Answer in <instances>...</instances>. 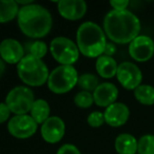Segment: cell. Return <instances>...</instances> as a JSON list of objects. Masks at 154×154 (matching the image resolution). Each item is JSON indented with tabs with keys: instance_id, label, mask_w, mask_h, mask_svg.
Instances as JSON below:
<instances>
[{
	"instance_id": "83f0119b",
	"label": "cell",
	"mask_w": 154,
	"mask_h": 154,
	"mask_svg": "<svg viewBox=\"0 0 154 154\" xmlns=\"http://www.w3.org/2000/svg\"><path fill=\"white\" fill-rule=\"evenodd\" d=\"M109 3L112 6L113 11H126L127 6L129 5L128 0H112Z\"/></svg>"
},
{
	"instance_id": "d6986e66",
	"label": "cell",
	"mask_w": 154,
	"mask_h": 154,
	"mask_svg": "<svg viewBox=\"0 0 154 154\" xmlns=\"http://www.w3.org/2000/svg\"><path fill=\"white\" fill-rule=\"evenodd\" d=\"M20 6L14 0H0V23L14 20L18 16Z\"/></svg>"
},
{
	"instance_id": "6da1fadb",
	"label": "cell",
	"mask_w": 154,
	"mask_h": 154,
	"mask_svg": "<svg viewBox=\"0 0 154 154\" xmlns=\"http://www.w3.org/2000/svg\"><path fill=\"white\" fill-rule=\"evenodd\" d=\"M140 21L132 12L110 11L104 18L103 29L106 36L114 43H130L140 32Z\"/></svg>"
},
{
	"instance_id": "f1b7e54d",
	"label": "cell",
	"mask_w": 154,
	"mask_h": 154,
	"mask_svg": "<svg viewBox=\"0 0 154 154\" xmlns=\"http://www.w3.org/2000/svg\"><path fill=\"white\" fill-rule=\"evenodd\" d=\"M116 45L113 44V43H108L106 44V48H105V51H104V54L103 55H106V56H110V57H112V55H113L114 53H116Z\"/></svg>"
},
{
	"instance_id": "cb8c5ba5",
	"label": "cell",
	"mask_w": 154,
	"mask_h": 154,
	"mask_svg": "<svg viewBox=\"0 0 154 154\" xmlns=\"http://www.w3.org/2000/svg\"><path fill=\"white\" fill-rule=\"evenodd\" d=\"M48 51V47L44 41L36 40L29 45V55H32L38 59H42Z\"/></svg>"
},
{
	"instance_id": "30bf717a",
	"label": "cell",
	"mask_w": 154,
	"mask_h": 154,
	"mask_svg": "<svg viewBox=\"0 0 154 154\" xmlns=\"http://www.w3.org/2000/svg\"><path fill=\"white\" fill-rule=\"evenodd\" d=\"M130 57L137 62H146L154 55V41L146 35H138L129 43Z\"/></svg>"
},
{
	"instance_id": "2e32d148",
	"label": "cell",
	"mask_w": 154,
	"mask_h": 154,
	"mask_svg": "<svg viewBox=\"0 0 154 154\" xmlns=\"http://www.w3.org/2000/svg\"><path fill=\"white\" fill-rule=\"evenodd\" d=\"M119 64H116V59L110 56L102 55L95 61V70L97 74L101 77L110 79V78L116 76Z\"/></svg>"
},
{
	"instance_id": "ac0fdd59",
	"label": "cell",
	"mask_w": 154,
	"mask_h": 154,
	"mask_svg": "<svg viewBox=\"0 0 154 154\" xmlns=\"http://www.w3.org/2000/svg\"><path fill=\"white\" fill-rule=\"evenodd\" d=\"M29 113V115L38 125H42L51 117V107L45 99H36Z\"/></svg>"
},
{
	"instance_id": "ba28073f",
	"label": "cell",
	"mask_w": 154,
	"mask_h": 154,
	"mask_svg": "<svg viewBox=\"0 0 154 154\" xmlns=\"http://www.w3.org/2000/svg\"><path fill=\"white\" fill-rule=\"evenodd\" d=\"M8 130L12 136L19 139H26L38 130V123L29 114L14 115L8 121Z\"/></svg>"
},
{
	"instance_id": "484cf974",
	"label": "cell",
	"mask_w": 154,
	"mask_h": 154,
	"mask_svg": "<svg viewBox=\"0 0 154 154\" xmlns=\"http://www.w3.org/2000/svg\"><path fill=\"white\" fill-rule=\"evenodd\" d=\"M57 154H81L80 150L71 144H65L61 146L58 150Z\"/></svg>"
},
{
	"instance_id": "ffe728a7",
	"label": "cell",
	"mask_w": 154,
	"mask_h": 154,
	"mask_svg": "<svg viewBox=\"0 0 154 154\" xmlns=\"http://www.w3.org/2000/svg\"><path fill=\"white\" fill-rule=\"evenodd\" d=\"M134 97L145 106L154 105V88L150 84H140L134 90Z\"/></svg>"
},
{
	"instance_id": "9a60e30c",
	"label": "cell",
	"mask_w": 154,
	"mask_h": 154,
	"mask_svg": "<svg viewBox=\"0 0 154 154\" xmlns=\"http://www.w3.org/2000/svg\"><path fill=\"white\" fill-rule=\"evenodd\" d=\"M93 100L97 107L108 108L112 103H116L119 97V90L116 84L111 82H103L92 93Z\"/></svg>"
},
{
	"instance_id": "277c9868",
	"label": "cell",
	"mask_w": 154,
	"mask_h": 154,
	"mask_svg": "<svg viewBox=\"0 0 154 154\" xmlns=\"http://www.w3.org/2000/svg\"><path fill=\"white\" fill-rule=\"evenodd\" d=\"M17 73L21 81L29 87L43 86L47 84L49 77L48 68L45 62L29 54L17 64Z\"/></svg>"
},
{
	"instance_id": "7a4b0ae2",
	"label": "cell",
	"mask_w": 154,
	"mask_h": 154,
	"mask_svg": "<svg viewBox=\"0 0 154 154\" xmlns=\"http://www.w3.org/2000/svg\"><path fill=\"white\" fill-rule=\"evenodd\" d=\"M17 23L24 35L29 38L45 37L53 28V17L47 8L40 4L20 6Z\"/></svg>"
},
{
	"instance_id": "4316f807",
	"label": "cell",
	"mask_w": 154,
	"mask_h": 154,
	"mask_svg": "<svg viewBox=\"0 0 154 154\" xmlns=\"http://www.w3.org/2000/svg\"><path fill=\"white\" fill-rule=\"evenodd\" d=\"M11 110L6 106L5 103H0V123H3L5 121L10 120L11 115Z\"/></svg>"
},
{
	"instance_id": "52a82bcc",
	"label": "cell",
	"mask_w": 154,
	"mask_h": 154,
	"mask_svg": "<svg viewBox=\"0 0 154 154\" xmlns=\"http://www.w3.org/2000/svg\"><path fill=\"white\" fill-rule=\"evenodd\" d=\"M34 92L25 86L13 88L5 97V103L15 115H24L31 112L35 103Z\"/></svg>"
},
{
	"instance_id": "8fae6325",
	"label": "cell",
	"mask_w": 154,
	"mask_h": 154,
	"mask_svg": "<svg viewBox=\"0 0 154 154\" xmlns=\"http://www.w3.org/2000/svg\"><path fill=\"white\" fill-rule=\"evenodd\" d=\"M65 134V123L59 116H51L41 125V135L48 144H57Z\"/></svg>"
},
{
	"instance_id": "5bb4252c",
	"label": "cell",
	"mask_w": 154,
	"mask_h": 154,
	"mask_svg": "<svg viewBox=\"0 0 154 154\" xmlns=\"http://www.w3.org/2000/svg\"><path fill=\"white\" fill-rule=\"evenodd\" d=\"M130 116V110L127 105L123 103H114L104 111L105 123L108 126L118 128L124 126Z\"/></svg>"
},
{
	"instance_id": "3957f363",
	"label": "cell",
	"mask_w": 154,
	"mask_h": 154,
	"mask_svg": "<svg viewBox=\"0 0 154 154\" xmlns=\"http://www.w3.org/2000/svg\"><path fill=\"white\" fill-rule=\"evenodd\" d=\"M106 34L99 25L92 21L82 23L77 31V45L84 56L99 58L105 51Z\"/></svg>"
},
{
	"instance_id": "8992f818",
	"label": "cell",
	"mask_w": 154,
	"mask_h": 154,
	"mask_svg": "<svg viewBox=\"0 0 154 154\" xmlns=\"http://www.w3.org/2000/svg\"><path fill=\"white\" fill-rule=\"evenodd\" d=\"M51 56L60 66H72L78 61L80 51L77 43L69 38L59 36L54 38L49 44Z\"/></svg>"
},
{
	"instance_id": "7c38bea8",
	"label": "cell",
	"mask_w": 154,
	"mask_h": 154,
	"mask_svg": "<svg viewBox=\"0 0 154 154\" xmlns=\"http://www.w3.org/2000/svg\"><path fill=\"white\" fill-rule=\"evenodd\" d=\"M24 56V49L16 39L6 38L0 42V58L6 64H18Z\"/></svg>"
},
{
	"instance_id": "7402d4cb",
	"label": "cell",
	"mask_w": 154,
	"mask_h": 154,
	"mask_svg": "<svg viewBox=\"0 0 154 154\" xmlns=\"http://www.w3.org/2000/svg\"><path fill=\"white\" fill-rule=\"evenodd\" d=\"M137 154H154V135L146 134L137 140Z\"/></svg>"
},
{
	"instance_id": "5b68a950",
	"label": "cell",
	"mask_w": 154,
	"mask_h": 154,
	"mask_svg": "<svg viewBox=\"0 0 154 154\" xmlns=\"http://www.w3.org/2000/svg\"><path fill=\"white\" fill-rule=\"evenodd\" d=\"M79 75L73 66H59L49 73L47 87L55 94H65L78 84Z\"/></svg>"
},
{
	"instance_id": "603a6c76",
	"label": "cell",
	"mask_w": 154,
	"mask_h": 154,
	"mask_svg": "<svg viewBox=\"0 0 154 154\" xmlns=\"http://www.w3.org/2000/svg\"><path fill=\"white\" fill-rule=\"evenodd\" d=\"M73 101H75V105L77 106V107L82 108V109L90 108L93 103H94L92 93L86 92V91H81V92H79L78 94H75V98H73Z\"/></svg>"
},
{
	"instance_id": "d4e9b609",
	"label": "cell",
	"mask_w": 154,
	"mask_h": 154,
	"mask_svg": "<svg viewBox=\"0 0 154 154\" xmlns=\"http://www.w3.org/2000/svg\"><path fill=\"white\" fill-rule=\"evenodd\" d=\"M87 123L92 128H100L105 123L104 113L100 111H93L87 117Z\"/></svg>"
},
{
	"instance_id": "f546056e",
	"label": "cell",
	"mask_w": 154,
	"mask_h": 154,
	"mask_svg": "<svg viewBox=\"0 0 154 154\" xmlns=\"http://www.w3.org/2000/svg\"><path fill=\"white\" fill-rule=\"evenodd\" d=\"M4 72H5V62L0 58V78L3 76Z\"/></svg>"
},
{
	"instance_id": "9c48e42d",
	"label": "cell",
	"mask_w": 154,
	"mask_h": 154,
	"mask_svg": "<svg viewBox=\"0 0 154 154\" xmlns=\"http://www.w3.org/2000/svg\"><path fill=\"white\" fill-rule=\"evenodd\" d=\"M116 78L123 88H125L126 90L134 91L142 84L143 73L135 64L124 61L119 64Z\"/></svg>"
},
{
	"instance_id": "44dd1931",
	"label": "cell",
	"mask_w": 154,
	"mask_h": 154,
	"mask_svg": "<svg viewBox=\"0 0 154 154\" xmlns=\"http://www.w3.org/2000/svg\"><path fill=\"white\" fill-rule=\"evenodd\" d=\"M99 84H100L97 77L93 74H90V73L80 75L79 79H78V86L86 92H94V90L99 87Z\"/></svg>"
},
{
	"instance_id": "4fadbf2b",
	"label": "cell",
	"mask_w": 154,
	"mask_h": 154,
	"mask_svg": "<svg viewBox=\"0 0 154 154\" xmlns=\"http://www.w3.org/2000/svg\"><path fill=\"white\" fill-rule=\"evenodd\" d=\"M58 12L66 20H80L87 12V4L83 0H61L58 2Z\"/></svg>"
},
{
	"instance_id": "e0dca14e",
	"label": "cell",
	"mask_w": 154,
	"mask_h": 154,
	"mask_svg": "<svg viewBox=\"0 0 154 154\" xmlns=\"http://www.w3.org/2000/svg\"><path fill=\"white\" fill-rule=\"evenodd\" d=\"M114 148L118 154H136L137 140L129 133H122L116 138Z\"/></svg>"
}]
</instances>
